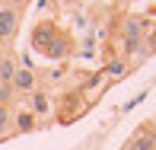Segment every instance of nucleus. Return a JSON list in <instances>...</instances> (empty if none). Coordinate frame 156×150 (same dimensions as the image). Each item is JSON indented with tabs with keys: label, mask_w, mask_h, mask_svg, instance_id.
<instances>
[{
	"label": "nucleus",
	"mask_w": 156,
	"mask_h": 150,
	"mask_svg": "<svg viewBox=\"0 0 156 150\" xmlns=\"http://www.w3.org/2000/svg\"><path fill=\"white\" fill-rule=\"evenodd\" d=\"M10 86H13V93L29 96L32 90H38V77H35V70L29 67V64H19L16 74H13V80H10Z\"/></svg>",
	"instance_id": "nucleus-4"
},
{
	"label": "nucleus",
	"mask_w": 156,
	"mask_h": 150,
	"mask_svg": "<svg viewBox=\"0 0 156 150\" xmlns=\"http://www.w3.org/2000/svg\"><path fill=\"white\" fill-rule=\"evenodd\" d=\"M86 109H89V102L80 96V90L64 93V96H61V105H58V121H61V125H73V118H80Z\"/></svg>",
	"instance_id": "nucleus-2"
},
{
	"label": "nucleus",
	"mask_w": 156,
	"mask_h": 150,
	"mask_svg": "<svg viewBox=\"0 0 156 150\" xmlns=\"http://www.w3.org/2000/svg\"><path fill=\"white\" fill-rule=\"evenodd\" d=\"M16 67H19V58H16V54L0 51V83H6V86H10V80H13V74H16Z\"/></svg>",
	"instance_id": "nucleus-10"
},
{
	"label": "nucleus",
	"mask_w": 156,
	"mask_h": 150,
	"mask_svg": "<svg viewBox=\"0 0 156 150\" xmlns=\"http://www.w3.org/2000/svg\"><path fill=\"white\" fill-rule=\"evenodd\" d=\"M124 150H156V125H140L127 137Z\"/></svg>",
	"instance_id": "nucleus-3"
},
{
	"label": "nucleus",
	"mask_w": 156,
	"mask_h": 150,
	"mask_svg": "<svg viewBox=\"0 0 156 150\" xmlns=\"http://www.w3.org/2000/svg\"><path fill=\"white\" fill-rule=\"evenodd\" d=\"M26 99H29V112H32L35 118H38V115H48V112L54 109V102H51V96H48V90H32Z\"/></svg>",
	"instance_id": "nucleus-7"
},
{
	"label": "nucleus",
	"mask_w": 156,
	"mask_h": 150,
	"mask_svg": "<svg viewBox=\"0 0 156 150\" xmlns=\"http://www.w3.org/2000/svg\"><path fill=\"white\" fill-rule=\"evenodd\" d=\"M19 16H23V13L10 10V6L0 10V42H13V38H16V32H19Z\"/></svg>",
	"instance_id": "nucleus-6"
},
{
	"label": "nucleus",
	"mask_w": 156,
	"mask_h": 150,
	"mask_svg": "<svg viewBox=\"0 0 156 150\" xmlns=\"http://www.w3.org/2000/svg\"><path fill=\"white\" fill-rule=\"evenodd\" d=\"M121 150H124V147H121Z\"/></svg>",
	"instance_id": "nucleus-14"
},
{
	"label": "nucleus",
	"mask_w": 156,
	"mask_h": 150,
	"mask_svg": "<svg viewBox=\"0 0 156 150\" xmlns=\"http://www.w3.org/2000/svg\"><path fill=\"white\" fill-rule=\"evenodd\" d=\"M102 74H105V80H121V77L131 74V61H124V58H112V61L102 67Z\"/></svg>",
	"instance_id": "nucleus-9"
},
{
	"label": "nucleus",
	"mask_w": 156,
	"mask_h": 150,
	"mask_svg": "<svg viewBox=\"0 0 156 150\" xmlns=\"http://www.w3.org/2000/svg\"><path fill=\"white\" fill-rule=\"evenodd\" d=\"M105 83H108V80H105V74H102V70H93V74L86 77V83L80 86V96L86 99V102H93V99H96V93H102V90H105Z\"/></svg>",
	"instance_id": "nucleus-8"
},
{
	"label": "nucleus",
	"mask_w": 156,
	"mask_h": 150,
	"mask_svg": "<svg viewBox=\"0 0 156 150\" xmlns=\"http://www.w3.org/2000/svg\"><path fill=\"white\" fill-rule=\"evenodd\" d=\"M29 3H32V0H6V6H10V10H16V13H23Z\"/></svg>",
	"instance_id": "nucleus-12"
},
{
	"label": "nucleus",
	"mask_w": 156,
	"mask_h": 150,
	"mask_svg": "<svg viewBox=\"0 0 156 150\" xmlns=\"http://www.w3.org/2000/svg\"><path fill=\"white\" fill-rule=\"evenodd\" d=\"M10 125H13V134H32L38 128V118L29 109H10Z\"/></svg>",
	"instance_id": "nucleus-5"
},
{
	"label": "nucleus",
	"mask_w": 156,
	"mask_h": 150,
	"mask_svg": "<svg viewBox=\"0 0 156 150\" xmlns=\"http://www.w3.org/2000/svg\"><path fill=\"white\" fill-rule=\"evenodd\" d=\"M153 121H156V118H153Z\"/></svg>",
	"instance_id": "nucleus-15"
},
{
	"label": "nucleus",
	"mask_w": 156,
	"mask_h": 150,
	"mask_svg": "<svg viewBox=\"0 0 156 150\" xmlns=\"http://www.w3.org/2000/svg\"><path fill=\"white\" fill-rule=\"evenodd\" d=\"M29 42H32V48L41 54V58H51V61H61V58H67V54L73 51V42H70V35L64 32V29H58L51 19H41V23H35Z\"/></svg>",
	"instance_id": "nucleus-1"
},
{
	"label": "nucleus",
	"mask_w": 156,
	"mask_h": 150,
	"mask_svg": "<svg viewBox=\"0 0 156 150\" xmlns=\"http://www.w3.org/2000/svg\"><path fill=\"white\" fill-rule=\"evenodd\" d=\"M3 6H6V0H0V10H3Z\"/></svg>",
	"instance_id": "nucleus-13"
},
{
	"label": "nucleus",
	"mask_w": 156,
	"mask_h": 150,
	"mask_svg": "<svg viewBox=\"0 0 156 150\" xmlns=\"http://www.w3.org/2000/svg\"><path fill=\"white\" fill-rule=\"evenodd\" d=\"M13 137V125H10V105H0V144Z\"/></svg>",
	"instance_id": "nucleus-11"
}]
</instances>
